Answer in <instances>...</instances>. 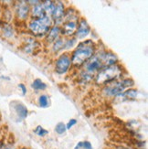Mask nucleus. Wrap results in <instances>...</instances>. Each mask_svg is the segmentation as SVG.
Listing matches in <instances>:
<instances>
[{
    "label": "nucleus",
    "instance_id": "16",
    "mask_svg": "<svg viewBox=\"0 0 148 149\" xmlns=\"http://www.w3.org/2000/svg\"><path fill=\"white\" fill-rule=\"evenodd\" d=\"M80 17L81 16H80L79 11L75 9L73 6H69V8H66L62 23L69 22V21H78Z\"/></svg>",
    "mask_w": 148,
    "mask_h": 149
},
{
    "label": "nucleus",
    "instance_id": "5",
    "mask_svg": "<svg viewBox=\"0 0 148 149\" xmlns=\"http://www.w3.org/2000/svg\"><path fill=\"white\" fill-rule=\"evenodd\" d=\"M30 6L28 1H17L12 5L14 19L19 23H27L30 18Z\"/></svg>",
    "mask_w": 148,
    "mask_h": 149
},
{
    "label": "nucleus",
    "instance_id": "26",
    "mask_svg": "<svg viewBox=\"0 0 148 149\" xmlns=\"http://www.w3.org/2000/svg\"><path fill=\"white\" fill-rule=\"evenodd\" d=\"M33 132L38 135V136H40V137L46 136V135L49 134V131H48V130H46V129H45V128H43L41 125H38Z\"/></svg>",
    "mask_w": 148,
    "mask_h": 149
},
{
    "label": "nucleus",
    "instance_id": "19",
    "mask_svg": "<svg viewBox=\"0 0 148 149\" xmlns=\"http://www.w3.org/2000/svg\"><path fill=\"white\" fill-rule=\"evenodd\" d=\"M65 40L66 38L60 37L55 42L51 44V52H52V54L57 55L58 53L62 52V51L64 52V43H65Z\"/></svg>",
    "mask_w": 148,
    "mask_h": 149
},
{
    "label": "nucleus",
    "instance_id": "1",
    "mask_svg": "<svg viewBox=\"0 0 148 149\" xmlns=\"http://www.w3.org/2000/svg\"><path fill=\"white\" fill-rule=\"evenodd\" d=\"M97 51L96 43L92 40H82L78 43L76 48L70 52L72 67L80 69L91 59Z\"/></svg>",
    "mask_w": 148,
    "mask_h": 149
},
{
    "label": "nucleus",
    "instance_id": "4",
    "mask_svg": "<svg viewBox=\"0 0 148 149\" xmlns=\"http://www.w3.org/2000/svg\"><path fill=\"white\" fill-rule=\"evenodd\" d=\"M53 25L54 24L52 19L48 15L38 19L30 18L27 22V27L28 31L34 37L38 38H44Z\"/></svg>",
    "mask_w": 148,
    "mask_h": 149
},
{
    "label": "nucleus",
    "instance_id": "13",
    "mask_svg": "<svg viewBox=\"0 0 148 149\" xmlns=\"http://www.w3.org/2000/svg\"><path fill=\"white\" fill-rule=\"evenodd\" d=\"M60 37V26L53 25L49 30L47 35L44 37V42L46 45H51Z\"/></svg>",
    "mask_w": 148,
    "mask_h": 149
},
{
    "label": "nucleus",
    "instance_id": "20",
    "mask_svg": "<svg viewBox=\"0 0 148 149\" xmlns=\"http://www.w3.org/2000/svg\"><path fill=\"white\" fill-rule=\"evenodd\" d=\"M78 82L81 84V85H87V84L91 83L92 81H93L94 80V75L90 74L84 70H81V73L78 76Z\"/></svg>",
    "mask_w": 148,
    "mask_h": 149
},
{
    "label": "nucleus",
    "instance_id": "10",
    "mask_svg": "<svg viewBox=\"0 0 148 149\" xmlns=\"http://www.w3.org/2000/svg\"><path fill=\"white\" fill-rule=\"evenodd\" d=\"M66 6L63 2L61 1H56L55 8L53 9V12L51 13L50 17L52 19L54 25H59L60 26L63 22V17L65 14Z\"/></svg>",
    "mask_w": 148,
    "mask_h": 149
},
{
    "label": "nucleus",
    "instance_id": "11",
    "mask_svg": "<svg viewBox=\"0 0 148 149\" xmlns=\"http://www.w3.org/2000/svg\"><path fill=\"white\" fill-rule=\"evenodd\" d=\"M0 36L6 41L15 40L17 36V30L12 23L0 22Z\"/></svg>",
    "mask_w": 148,
    "mask_h": 149
},
{
    "label": "nucleus",
    "instance_id": "29",
    "mask_svg": "<svg viewBox=\"0 0 148 149\" xmlns=\"http://www.w3.org/2000/svg\"><path fill=\"white\" fill-rule=\"evenodd\" d=\"M18 88H19V90H20L21 92H22V94H23V95H26V94H27V92H28V91H27V87H26L25 84H23V83H19V84H18Z\"/></svg>",
    "mask_w": 148,
    "mask_h": 149
},
{
    "label": "nucleus",
    "instance_id": "7",
    "mask_svg": "<svg viewBox=\"0 0 148 149\" xmlns=\"http://www.w3.org/2000/svg\"><path fill=\"white\" fill-rule=\"evenodd\" d=\"M104 63H102V49L96 51L95 54L84 65H83V70L90 74L95 75L101 69H102Z\"/></svg>",
    "mask_w": 148,
    "mask_h": 149
},
{
    "label": "nucleus",
    "instance_id": "22",
    "mask_svg": "<svg viewBox=\"0 0 148 149\" xmlns=\"http://www.w3.org/2000/svg\"><path fill=\"white\" fill-rule=\"evenodd\" d=\"M47 84L40 79H35L31 83V88L35 91H44L47 89Z\"/></svg>",
    "mask_w": 148,
    "mask_h": 149
},
{
    "label": "nucleus",
    "instance_id": "18",
    "mask_svg": "<svg viewBox=\"0 0 148 149\" xmlns=\"http://www.w3.org/2000/svg\"><path fill=\"white\" fill-rule=\"evenodd\" d=\"M46 15L47 14H46V12L44 11V9L42 8L41 2L38 4V5H36L34 6H32V8H30V18L31 19L41 18V17H45Z\"/></svg>",
    "mask_w": 148,
    "mask_h": 149
},
{
    "label": "nucleus",
    "instance_id": "28",
    "mask_svg": "<svg viewBox=\"0 0 148 149\" xmlns=\"http://www.w3.org/2000/svg\"><path fill=\"white\" fill-rule=\"evenodd\" d=\"M77 123H78V121H77L76 119H70L67 124H66V129L67 130H69V129H72L74 125H77Z\"/></svg>",
    "mask_w": 148,
    "mask_h": 149
},
{
    "label": "nucleus",
    "instance_id": "14",
    "mask_svg": "<svg viewBox=\"0 0 148 149\" xmlns=\"http://www.w3.org/2000/svg\"><path fill=\"white\" fill-rule=\"evenodd\" d=\"M138 94V91L136 89H128L126 91H124V93H120L119 95H117L116 97H114V101L117 102H127V101H133L135 100Z\"/></svg>",
    "mask_w": 148,
    "mask_h": 149
},
{
    "label": "nucleus",
    "instance_id": "17",
    "mask_svg": "<svg viewBox=\"0 0 148 149\" xmlns=\"http://www.w3.org/2000/svg\"><path fill=\"white\" fill-rule=\"evenodd\" d=\"M12 106H13V108H14L17 115L20 119H26L28 117V110L22 102H13Z\"/></svg>",
    "mask_w": 148,
    "mask_h": 149
},
{
    "label": "nucleus",
    "instance_id": "30",
    "mask_svg": "<svg viewBox=\"0 0 148 149\" xmlns=\"http://www.w3.org/2000/svg\"><path fill=\"white\" fill-rule=\"evenodd\" d=\"M1 149H16L12 144H3V146Z\"/></svg>",
    "mask_w": 148,
    "mask_h": 149
},
{
    "label": "nucleus",
    "instance_id": "32",
    "mask_svg": "<svg viewBox=\"0 0 148 149\" xmlns=\"http://www.w3.org/2000/svg\"><path fill=\"white\" fill-rule=\"evenodd\" d=\"M3 144H4V143H3V142H2L1 140H0V149H1V148H2V146H3Z\"/></svg>",
    "mask_w": 148,
    "mask_h": 149
},
{
    "label": "nucleus",
    "instance_id": "31",
    "mask_svg": "<svg viewBox=\"0 0 148 149\" xmlns=\"http://www.w3.org/2000/svg\"><path fill=\"white\" fill-rule=\"evenodd\" d=\"M1 15H2V5L0 2V21H1Z\"/></svg>",
    "mask_w": 148,
    "mask_h": 149
},
{
    "label": "nucleus",
    "instance_id": "25",
    "mask_svg": "<svg viewBox=\"0 0 148 149\" xmlns=\"http://www.w3.org/2000/svg\"><path fill=\"white\" fill-rule=\"evenodd\" d=\"M66 131H67L66 125L64 124V123L60 122V123H58V124L56 125V126H55V132L58 134H65Z\"/></svg>",
    "mask_w": 148,
    "mask_h": 149
},
{
    "label": "nucleus",
    "instance_id": "27",
    "mask_svg": "<svg viewBox=\"0 0 148 149\" xmlns=\"http://www.w3.org/2000/svg\"><path fill=\"white\" fill-rule=\"evenodd\" d=\"M74 149H92V146L89 141H82L79 142Z\"/></svg>",
    "mask_w": 148,
    "mask_h": 149
},
{
    "label": "nucleus",
    "instance_id": "9",
    "mask_svg": "<svg viewBox=\"0 0 148 149\" xmlns=\"http://www.w3.org/2000/svg\"><path fill=\"white\" fill-rule=\"evenodd\" d=\"M91 31H92V29L90 27L88 21L84 17H81L79 18L78 22H77V29L74 34V38L77 40H83V38H85L86 37L90 35Z\"/></svg>",
    "mask_w": 148,
    "mask_h": 149
},
{
    "label": "nucleus",
    "instance_id": "3",
    "mask_svg": "<svg viewBox=\"0 0 148 149\" xmlns=\"http://www.w3.org/2000/svg\"><path fill=\"white\" fill-rule=\"evenodd\" d=\"M134 81L130 77L122 78V79L116 80L111 83L106 84L105 86L101 88V95L104 98L113 99L120 93H124V91L133 88Z\"/></svg>",
    "mask_w": 148,
    "mask_h": 149
},
{
    "label": "nucleus",
    "instance_id": "23",
    "mask_svg": "<svg viewBox=\"0 0 148 149\" xmlns=\"http://www.w3.org/2000/svg\"><path fill=\"white\" fill-rule=\"evenodd\" d=\"M77 42H78V40H77L74 37L66 38L65 43H64V51H68V52H69V49H72L76 46Z\"/></svg>",
    "mask_w": 148,
    "mask_h": 149
},
{
    "label": "nucleus",
    "instance_id": "12",
    "mask_svg": "<svg viewBox=\"0 0 148 149\" xmlns=\"http://www.w3.org/2000/svg\"><path fill=\"white\" fill-rule=\"evenodd\" d=\"M77 22L78 21H69L64 22L60 25V35L63 38H72L74 37V34L77 29Z\"/></svg>",
    "mask_w": 148,
    "mask_h": 149
},
{
    "label": "nucleus",
    "instance_id": "21",
    "mask_svg": "<svg viewBox=\"0 0 148 149\" xmlns=\"http://www.w3.org/2000/svg\"><path fill=\"white\" fill-rule=\"evenodd\" d=\"M55 4H56V1H51V0H45V1H41L42 8L48 16L50 17L51 13L53 12V9L55 8Z\"/></svg>",
    "mask_w": 148,
    "mask_h": 149
},
{
    "label": "nucleus",
    "instance_id": "8",
    "mask_svg": "<svg viewBox=\"0 0 148 149\" xmlns=\"http://www.w3.org/2000/svg\"><path fill=\"white\" fill-rule=\"evenodd\" d=\"M40 42L34 37H27L22 40L20 49L27 54H35L40 49Z\"/></svg>",
    "mask_w": 148,
    "mask_h": 149
},
{
    "label": "nucleus",
    "instance_id": "2",
    "mask_svg": "<svg viewBox=\"0 0 148 149\" xmlns=\"http://www.w3.org/2000/svg\"><path fill=\"white\" fill-rule=\"evenodd\" d=\"M124 72L125 69L120 63L113 66L104 67L94 75L93 81L97 86L104 87L108 83L124 78Z\"/></svg>",
    "mask_w": 148,
    "mask_h": 149
},
{
    "label": "nucleus",
    "instance_id": "6",
    "mask_svg": "<svg viewBox=\"0 0 148 149\" xmlns=\"http://www.w3.org/2000/svg\"><path fill=\"white\" fill-rule=\"evenodd\" d=\"M72 58H70V52L64 51L58 56L54 61V70L60 75L66 74L72 69Z\"/></svg>",
    "mask_w": 148,
    "mask_h": 149
},
{
    "label": "nucleus",
    "instance_id": "15",
    "mask_svg": "<svg viewBox=\"0 0 148 149\" xmlns=\"http://www.w3.org/2000/svg\"><path fill=\"white\" fill-rule=\"evenodd\" d=\"M102 63H104V67L113 66L119 63V59L117 55L112 50L102 49Z\"/></svg>",
    "mask_w": 148,
    "mask_h": 149
},
{
    "label": "nucleus",
    "instance_id": "33",
    "mask_svg": "<svg viewBox=\"0 0 148 149\" xmlns=\"http://www.w3.org/2000/svg\"><path fill=\"white\" fill-rule=\"evenodd\" d=\"M19 149H29L28 147H27V146H22V147H20Z\"/></svg>",
    "mask_w": 148,
    "mask_h": 149
},
{
    "label": "nucleus",
    "instance_id": "24",
    "mask_svg": "<svg viewBox=\"0 0 148 149\" xmlns=\"http://www.w3.org/2000/svg\"><path fill=\"white\" fill-rule=\"evenodd\" d=\"M38 102V105L41 108H47L49 106V97L47 94L40 95Z\"/></svg>",
    "mask_w": 148,
    "mask_h": 149
}]
</instances>
